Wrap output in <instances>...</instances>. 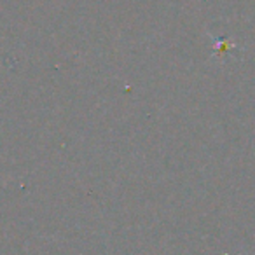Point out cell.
I'll return each instance as SVG.
<instances>
[{
    "instance_id": "1",
    "label": "cell",
    "mask_w": 255,
    "mask_h": 255,
    "mask_svg": "<svg viewBox=\"0 0 255 255\" xmlns=\"http://www.w3.org/2000/svg\"><path fill=\"white\" fill-rule=\"evenodd\" d=\"M213 47H215V54L217 56H224L229 49L236 47L234 40H224V39H215L213 40Z\"/></svg>"
}]
</instances>
